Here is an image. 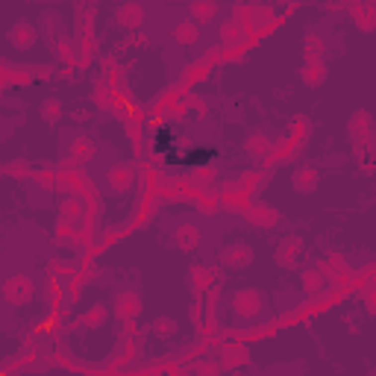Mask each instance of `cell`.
I'll list each match as a JSON object with an SVG mask.
<instances>
[{
  "instance_id": "6da1fadb",
  "label": "cell",
  "mask_w": 376,
  "mask_h": 376,
  "mask_svg": "<svg viewBox=\"0 0 376 376\" xmlns=\"http://www.w3.org/2000/svg\"><path fill=\"white\" fill-rule=\"evenodd\" d=\"M194 12H197L200 18H209V15H215V3H212V0H200V3L194 6Z\"/></svg>"
}]
</instances>
